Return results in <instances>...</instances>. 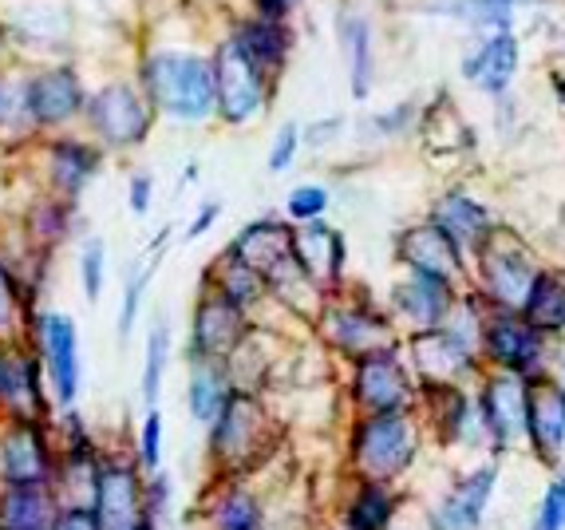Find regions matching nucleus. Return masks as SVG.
<instances>
[{
	"label": "nucleus",
	"mask_w": 565,
	"mask_h": 530,
	"mask_svg": "<svg viewBox=\"0 0 565 530\" xmlns=\"http://www.w3.org/2000/svg\"><path fill=\"white\" fill-rule=\"evenodd\" d=\"M167 360H170V329H167V321H159L151 332V341H147V360H142V404L147 407L159 404Z\"/></svg>",
	"instance_id": "35"
},
{
	"label": "nucleus",
	"mask_w": 565,
	"mask_h": 530,
	"mask_svg": "<svg viewBox=\"0 0 565 530\" xmlns=\"http://www.w3.org/2000/svg\"><path fill=\"white\" fill-rule=\"evenodd\" d=\"M257 4H262L265 20H277V17H285V9H289L292 0H257Z\"/></svg>",
	"instance_id": "46"
},
{
	"label": "nucleus",
	"mask_w": 565,
	"mask_h": 530,
	"mask_svg": "<svg viewBox=\"0 0 565 530\" xmlns=\"http://www.w3.org/2000/svg\"><path fill=\"white\" fill-rule=\"evenodd\" d=\"M522 321L534 332H562L565 329V274H537L534 285H530V297L519 312Z\"/></svg>",
	"instance_id": "28"
},
{
	"label": "nucleus",
	"mask_w": 565,
	"mask_h": 530,
	"mask_svg": "<svg viewBox=\"0 0 565 530\" xmlns=\"http://www.w3.org/2000/svg\"><path fill=\"white\" fill-rule=\"evenodd\" d=\"M147 282H151V269H135V274L127 277V289H122V309H119V341H127V337H131Z\"/></svg>",
	"instance_id": "38"
},
{
	"label": "nucleus",
	"mask_w": 565,
	"mask_h": 530,
	"mask_svg": "<svg viewBox=\"0 0 565 530\" xmlns=\"http://www.w3.org/2000/svg\"><path fill=\"white\" fill-rule=\"evenodd\" d=\"M269 447V420L265 407L257 404V396L237 392L226 400L222 416L210 424V459L217 464V471H249L257 467V459Z\"/></svg>",
	"instance_id": "3"
},
{
	"label": "nucleus",
	"mask_w": 565,
	"mask_h": 530,
	"mask_svg": "<svg viewBox=\"0 0 565 530\" xmlns=\"http://www.w3.org/2000/svg\"><path fill=\"white\" fill-rule=\"evenodd\" d=\"M230 257H237L242 265H249L262 282L285 269L292 262V230L281 222H254L237 234V242L230 246Z\"/></svg>",
	"instance_id": "20"
},
{
	"label": "nucleus",
	"mask_w": 565,
	"mask_h": 530,
	"mask_svg": "<svg viewBox=\"0 0 565 530\" xmlns=\"http://www.w3.org/2000/svg\"><path fill=\"white\" fill-rule=\"evenodd\" d=\"M482 349L487 357L499 364V372H510V377H542V332H534L519 312H494L482 325Z\"/></svg>",
	"instance_id": "9"
},
{
	"label": "nucleus",
	"mask_w": 565,
	"mask_h": 530,
	"mask_svg": "<svg viewBox=\"0 0 565 530\" xmlns=\"http://www.w3.org/2000/svg\"><path fill=\"white\" fill-rule=\"evenodd\" d=\"M530 444L534 452L554 464L565 452V389L550 377L530 380Z\"/></svg>",
	"instance_id": "17"
},
{
	"label": "nucleus",
	"mask_w": 565,
	"mask_h": 530,
	"mask_svg": "<svg viewBox=\"0 0 565 530\" xmlns=\"http://www.w3.org/2000/svg\"><path fill=\"white\" fill-rule=\"evenodd\" d=\"M297 124H285L281 127V135H277V142H274V151H269V171L274 174H281L285 167L292 162V155H297Z\"/></svg>",
	"instance_id": "41"
},
{
	"label": "nucleus",
	"mask_w": 565,
	"mask_h": 530,
	"mask_svg": "<svg viewBox=\"0 0 565 530\" xmlns=\"http://www.w3.org/2000/svg\"><path fill=\"white\" fill-rule=\"evenodd\" d=\"M412 357H415L419 377L427 380V389H455V384L475 369V349L455 341L447 329L415 332Z\"/></svg>",
	"instance_id": "15"
},
{
	"label": "nucleus",
	"mask_w": 565,
	"mask_h": 530,
	"mask_svg": "<svg viewBox=\"0 0 565 530\" xmlns=\"http://www.w3.org/2000/svg\"><path fill=\"white\" fill-rule=\"evenodd\" d=\"M56 515L52 487H0V530H52Z\"/></svg>",
	"instance_id": "24"
},
{
	"label": "nucleus",
	"mask_w": 565,
	"mask_h": 530,
	"mask_svg": "<svg viewBox=\"0 0 565 530\" xmlns=\"http://www.w3.org/2000/svg\"><path fill=\"white\" fill-rule=\"evenodd\" d=\"M214 99L217 112L226 115L230 124L254 119L265 104V72L245 56L237 40L222 44V52L214 60Z\"/></svg>",
	"instance_id": "8"
},
{
	"label": "nucleus",
	"mask_w": 565,
	"mask_h": 530,
	"mask_svg": "<svg viewBox=\"0 0 565 530\" xmlns=\"http://www.w3.org/2000/svg\"><path fill=\"white\" fill-rule=\"evenodd\" d=\"M499 484V464H482L475 471L459 475V484L444 495V502L431 511L435 530H479L482 515L490 507V495Z\"/></svg>",
	"instance_id": "14"
},
{
	"label": "nucleus",
	"mask_w": 565,
	"mask_h": 530,
	"mask_svg": "<svg viewBox=\"0 0 565 530\" xmlns=\"http://www.w3.org/2000/svg\"><path fill=\"white\" fill-rule=\"evenodd\" d=\"M92 511L104 522V530H154L142 467L131 459H104L95 475Z\"/></svg>",
	"instance_id": "4"
},
{
	"label": "nucleus",
	"mask_w": 565,
	"mask_h": 530,
	"mask_svg": "<svg viewBox=\"0 0 565 530\" xmlns=\"http://www.w3.org/2000/svg\"><path fill=\"white\" fill-rule=\"evenodd\" d=\"M562 389H565V384H562Z\"/></svg>",
	"instance_id": "49"
},
{
	"label": "nucleus",
	"mask_w": 565,
	"mask_h": 530,
	"mask_svg": "<svg viewBox=\"0 0 565 530\" xmlns=\"http://www.w3.org/2000/svg\"><path fill=\"white\" fill-rule=\"evenodd\" d=\"M324 206H329V190L324 187H297L289 194V214L292 219H301V222L321 219Z\"/></svg>",
	"instance_id": "40"
},
{
	"label": "nucleus",
	"mask_w": 565,
	"mask_h": 530,
	"mask_svg": "<svg viewBox=\"0 0 565 530\" xmlns=\"http://www.w3.org/2000/svg\"><path fill=\"white\" fill-rule=\"evenodd\" d=\"M419 452V427L412 412H387L364 416L352 432V467L364 484H392L415 464Z\"/></svg>",
	"instance_id": "2"
},
{
	"label": "nucleus",
	"mask_w": 565,
	"mask_h": 530,
	"mask_svg": "<svg viewBox=\"0 0 565 530\" xmlns=\"http://www.w3.org/2000/svg\"><path fill=\"white\" fill-rule=\"evenodd\" d=\"M40 349H44L47 377L56 389L60 407H72L79 396V337L76 321L67 312H47L40 317Z\"/></svg>",
	"instance_id": "13"
},
{
	"label": "nucleus",
	"mask_w": 565,
	"mask_h": 530,
	"mask_svg": "<svg viewBox=\"0 0 565 530\" xmlns=\"http://www.w3.org/2000/svg\"><path fill=\"white\" fill-rule=\"evenodd\" d=\"M396 519V495L387 484H360L356 495L344 507V527L340 530H392Z\"/></svg>",
	"instance_id": "29"
},
{
	"label": "nucleus",
	"mask_w": 565,
	"mask_h": 530,
	"mask_svg": "<svg viewBox=\"0 0 565 530\" xmlns=\"http://www.w3.org/2000/svg\"><path fill=\"white\" fill-rule=\"evenodd\" d=\"M292 262L301 265V274L312 285H329L344 269V242H340L337 230L312 222V226L292 234Z\"/></svg>",
	"instance_id": "22"
},
{
	"label": "nucleus",
	"mask_w": 565,
	"mask_h": 530,
	"mask_svg": "<svg viewBox=\"0 0 565 530\" xmlns=\"http://www.w3.org/2000/svg\"><path fill=\"white\" fill-rule=\"evenodd\" d=\"M0 47H4V36H0Z\"/></svg>",
	"instance_id": "48"
},
{
	"label": "nucleus",
	"mask_w": 565,
	"mask_h": 530,
	"mask_svg": "<svg viewBox=\"0 0 565 530\" xmlns=\"http://www.w3.org/2000/svg\"><path fill=\"white\" fill-rule=\"evenodd\" d=\"M17 305H20V297H17V285H12L9 269H4V265H0V332H4L12 321H17Z\"/></svg>",
	"instance_id": "43"
},
{
	"label": "nucleus",
	"mask_w": 565,
	"mask_h": 530,
	"mask_svg": "<svg viewBox=\"0 0 565 530\" xmlns=\"http://www.w3.org/2000/svg\"><path fill=\"white\" fill-rule=\"evenodd\" d=\"M352 396L364 407V416H387V412H412V377H407L404 360L396 349L367 352L356 360V377H352Z\"/></svg>",
	"instance_id": "7"
},
{
	"label": "nucleus",
	"mask_w": 565,
	"mask_h": 530,
	"mask_svg": "<svg viewBox=\"0 0 565 530\" xmlns=\"http://www.w3.org/2000/svg\"><path fill=\"white\" fill-rule=\"evenodd\" d=\"M392 301H396V309L404 312L419 332L444 329L455 309L451 282H439V277H424V274H412L407 282H399L396 289H392Z\"/></svg>",
	"instance_id": "19"
},
{
	"label": "nucleus",
	"mask_w": 565,
	"mask_h": 530,
	"mask_svg": "<svg viewBox=\"0 0 565 530\" xmlns=\"http://www.w3.org/2000/svg\"><path fill=\"white\" fill-rule=\"evenodd\" d=\"M214 219H217V202H210V206H206V210H202L199 219H194V226H190V237H199V234H206V230H210V222H214Z\"/></svg>",
	"instance_id": "45"
},
{
	"label": "nucleus",
	"mask_w": 565,
	"mask_h": 530,
	"mask_svg": "<svg viewBox=\"0 0 565 530\" xmlns=\"http://www.w3.org/2000/svg\"><path fill=\"white\" fill-rule=\"evenodd\" d=\"M139 467L147 475H159V467H162V416L154 407L147 412L142 432H139Z\"/></svg>",
	"instance_id": "36"
},
{
	"label": "nucleus",
	"mask_w": 565,
	"mask_h": 530,
	"mask_svg": "<svg viewBox=\"0 0 565 530\" xmlns=\"http://www.w3.org/2000/svg\"><path fill=\"white\" fill-rule=\"evenodd\" d=\"M87 119L99 131V139L115 142V147H135L142 135L151 131V107L142 104V95L127 84H111L104 92L92 95L87 104Z\"/></svg>",
	"instance_id": "12"
},
{
	"label": "nucleus",
	"mask_w": 565,
	"mask_h": 530,
	"mask_svg": "<svg viewBox=\"0 0 565 530\" xmlns=\"http://www.w3.org/2000/svg\"><path fill=\"white\" fill-rule=\"evenodd\" d=\"M56 455L40 420H9L0 432V487H52Z\"/></svg>",
	"instance_id": "5"
},
{
	"label": "nucleus",
	"mask_w": 565,
	"mask_h": 530,
	"mask_svg": "<svg viewBox=\"0 0 565 530\" xmlns=\"http://www.w3.org/2000/svg\"><path fill=\"white\" fill-rule=\"evenodd\" d=\"M262 289H265V282L262 277L249 269V265H242L237 257H230L226 254V262L217 265V289L214 294H222L226 301H234V305H254L257 297H262Z\"/></svg>",
	"instance_id": "34"
},
{
	"label": "nucleus",
	"mask_w": 565,
	"mask_h": 530,
	"mask_svg": "<svg viewBox=\"0 0 565 530\" xmlns=\"http://www.w3.org/2000/svg\"><path fill=\"white\" fill-rule=\"evenodd\" d=\"M104 242L95 237V242H87L84 246V257H79V277H84V297L87 301H99V294H104Z\"/></svg>",
	"instance_id": "37"
},
{
	"label": "nucleus",
	"mask_w": 565,
	"mask_h": 530,
	"mask_svg": "<svg viewBox=\"0 0 565 530\" xmlns=\"http://www.w3.org/2000/svg\"><path fill=\"white\" fill-rule=\"evenodd\" d=\"M462 72H467V80L479 84L482 92L502 95L510 87V80H514V72H519V40L510 36V32L490 36L487 44L462 64Z\"/></svg>",
	"instance_id": "25"
},
{
	"label": "nucleus",
	"mask_w": 565,
	"mask_h": 530,
	"mask_svg": "<svg viewBox=\"0 0 565 530\" xmlns=\"http://www.w3.org/2000/svg\"><path fill=\"white\" fill-rule=\"evenodd\" d=\"M479 420L494 452L522 444L530 436V380L494 372L479 392Z\"/></svg>",
	"instance_id": "6"
},
{
	"label": "nucleus",
	"mask_w": 565,
	"mask_h": 530,
	"mask_svg": "<svg viewBox=\"0 0 565 530\" xmlns=\"http://www.w3.org/2000/svg\"><path fill=\"white\" fill-rule=\"evenodd\" d=\"M435 226L444 230L459 250L462 246L482 250L490 237V210L479 206L475 199H467V194H451V199H444L439 210H435Z\"/></svg>",
	"instance_id": "27"
},
{
	"label": "nucleus",
	"mask_w": 565,
	"mask_h": 530,
	"mask_svg": "<svg viewBox=\"0 0 565 530\" xmlns=\"http://www.w3.org/2000/svg\"><path fill=\"white\" fill-rule=\"evenodd\" d=\"M210 522H214V530H265V507L254 491L230 487V491L217 495Z\"/></svg>",
	"instance_id": "31"
},
{
	"label": "nucleus",
	"mask_w": 565,
	"mask_h": 530,
	"mask_svg": "<svg viewBox=\"0 0 565 530\" xmlns=\"http://www.w3.org/2000/svg\"><path fill=\"white\" fill-rule=\"evenodd\" d=\"M24 107L36 124H64L84 107V87H79L76 72L56 67V72H44L24 87Z\"/></svg>",
	"instance_id": "21"
},
{
	"label": "nucleus",
	"mask_w": 565,
	"mask_h": 530,
	"mask_svg": "<svg viewBox=\"0 0 565 530\" xmlns=\"http://www.w3.org/2000/svg\"><path fill=\"white\" fill-rule=\"evenodd\" d=\"M245 344V309L226 301L222 294H206L194 309L190 329V357L194 360H230Z\"/></svg>",
	"instance_id": "11"
},
{
	"label": "nucleus",
	"mask_w": 565,
	"mask_h": 530,
	"mask_svg": "<svg viewBox=\"0 0 565 530\" xmlns=\"http://www.w3.org/2000/svg\"><path fill=\"white\" fill-rule=\"evenodd\" d=\"M0 112H4V87H0Z\"/></svg>",
	"instance_id": "47"
},
{
	"label": "nucleus",
	"mask_w": 565,
	"mask_h": 530,
	"mask_svg": "<svg viewBox=\"0 0 565 530\" xmlns=\"http://www.w3.org/2000/svg\"><path fill=\"white\" fill-rule=\"evenodd\" d=\"M234 396V380L222 364L214 360H194V369H190V384H186V407L190 416L199 420V424H214L222 416V407L226 400Z\"/></svg>",
	"instance_id": "26"
},
{
	"label": "nucleus",
	"mask_w": 565,
	"mask_h": 530,
	"mask_svg": "<svg viewBox=\"0 0 565 530\" xmlns=\"http://www.w3.org/2000/svg\"><path fill=\"white\" fill-rule=\"evenodd\" d=\"M52 530H104V522L95 519L92 507H60Z\"/></svg>",
	"instance_id": "42"
},
{
	"label": "nucleus",
	"mask_w": 565,
	"mask_h": 530,
	"mask_svg": "<svg viewBox=\"0 0 565 530\" xmlns=\"http://www.w3.org/2000/svg\"><path fill=\"white\" fill-rule=\"evenodd\" d=\"M0 412L9 420L44 416V392H40L36 360L0 344Z\"/></svg>",
	"instance_id": "18"
},
{
	"label": "nucleus",
	"mask_w": 565,
	"mask_h": 530,
	"mask_svg": "<svg viewBox=\"0 0 565 530\" xmlns=\"http://www.w3.org/2000/svg\"><path fill=\"white\" fill-rule=\"evenodd\" d=\"M234 40L242 44V52L254 60L262 72H269V67H281L285 52H289V36H285V29L277 24V20H265V17L254 20V24H245Z\"/></svg>",
	"instance_id": "30"
},
{
	"label": "nucleus",
	"mask_w": 565,
	"mask_h": 530,
	"mask_svg": "<svg viewBox=\"0 0 565 530\" xmlns=\"http://www.w3.org/2000/svg\"><path fill=\"white\" fill-rule=\"evenodd\" d=\"M142 84L159 112L199 124L217 107L214 99V64L190 52H159L142 67Z\"/></svg>",
	"instance_id": "1"
},
{
	"label": "nucleus",
	"mask_w": 565,
	"mask_h": 530,
	"mask_svg": "<svg viewBox=\"0 0 565 530\" xmlns=\"http://www.w3.org/2000/svg\"><path fill=\"white\" fill-rule=\"evenodd\" d=\"M396 254L412 274L439 277V282H455V277L462 274V250L455 246L451 237L435 226V222L407 230V234L399 237Z\"/></svg>",
	"instance_id": "16"
},
{
	"label": "nucleus",
	"mask_w": 565,
	"mask_h": 530,
	"mask_svg": "<svg viewBox=\"0 0 565 530\" xmlns=\"http://www.w3.org/2000/svg\"><path fill=\"white\" fill-rule=\"evenodd\" d=\"M530 530H565V479H554L542 495V507H537V519Z\"/></svg>",
	"instance_id": "39"
},
{
	"label": "nucleus",
	"mask_w": 565,
	"mask_h": 530,
	"mask_svg": "<svg viewBox=\"0 0 565 530\" xmlns=\"http://www.w3.org/2000/svg\"><path fill=\"white\" fill-rule=\"evenodd\" d=\"M344 47H349L352 60V95L364 99L367 87H372V32H367L364 20H344Z\"/></svg>",
	"instance_id": "33"
},
{
	"label": "nucleus",
	"mask_w": 565,
	"mask_h": 530,
	"mask_svg": "<svg viewBox=\"0 0 565 530\" xmlns=\"http://www.w3.org/2000/svg\"><path fill=\"white\" fill-rule=\"evenodd\" d=\"M95 167H99V155L87 147V142H56L52 147V174H56V182L67 190V194H76V190L87 187V179L95 174Z\"/></svg>",
	"instance_id": "32"
},
{
	"label": "nucleus",
	"mask_w": 565,
	"mask_h": 530,
	"mask_svg": "<svg viewBox=\"0 0 565 530\" xmlns=\"http://www.w3.org/2000/svg\"><path fill=\"white\" fill-rule=\"evenodd\" d=\"M324 332L337 349L352 352V357H367V352H384L392 349V332L380 321L372 309H332L324 317Z\"/></svg>",
	"instance_id": "23"
},
{
	"label": "nucleus",
	"mask_w": 565,
	"mask_h": 530,
	"mask_svg": "<svg viewBox=\"0 0 565 530\" xmlns=\"http://www.w3.org/2000/svg\"><path fill=\"white\" fill-rule=\"evenodd\" d=\"M479 254H482V289L494 301V309L522 312V305L530 297V285L537 277L530 254L519 242H490V237Z\"/></svg>",
	"instance_id": "10"
},
{
	"label": "nucleus",
	"mask_w": 565,
	"mask_h": 530,
	"mask_svg": "<svg viewBox=\"0 0 565 530\" xmlns=\"http://www.w3.org/2000/svg\"><path fill=\"white\" fill-rule=\"evenodd\" d=\"M147 206H151V179H135L131 182V210L135 214H147Z\"/></svg>",
	"instance_id": "44"
}]
</instances>
